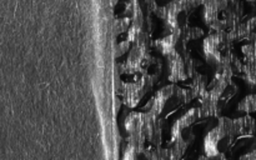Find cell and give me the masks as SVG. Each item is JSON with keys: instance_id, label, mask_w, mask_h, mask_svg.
<instances>
[{"instance_id": "1", "label": "cell", "mask_w": 256, "mask_h": 160, "mask_svg": "<svg viewBox=\"0 0 256 160\" xmlns=\"http://www.w3.org/2000/svg\"><path fill=\"white\" fill-rule=\"evenodd\" d=\"M204 5V22L212 32H230L244 18V2L236 0H209Z\"/></svg>"}, {"instance_id": "2", "label": "cell", "mask_w": 256, "mask_h": 160, "mask_svg": "<svg viewBox=\"0 0 256 160\" xmlns=\"http://www.w3.org/2000/svg\"><path fill=\"white\" fill-rule=\"evenodd\" d=\"M194 99V94L189 88L185 89V88H180L178 84H169L158 90L152 102L148 104L146 110L166 119L168 116L176 112Z\"/></svg>"}, {"instance_id": "3", "label": "cell", "mask_w": 256, "mask_h": 160, "mask_svg": "<svg viewBox=\"0 0 256 160\" xmlns=\"http://www.w3.org/2000/svg\"><path fill=\"white\" fill-rule=\"evenodd\" d=\"M124 125L128 135H142L152 146L162 145L165 119L155 112L149 110L130 112Z\"/></svg>"}, {"instance_id": "4", "label": "cell", "mask_w": 256, "mask_h": 160, "mask_svg": "<svg viewBox=\"0 0 256 160\" xmlns=\"http://www.w3.org/2000/svg\"><path fill=\"white\" fill-rule=\"evenodd\" d=\"M236 142L234 119L222 116L215 128H212L204 139L205 154L210 158H218L226 154L228 150Z\"/></svg>"}, {"instance_id": "5", "label": "cell", "mask_w": 256, "mask_h": 160, "mask_svg": "<svg viewBox=\"0 0 256 160\" xmlns=\"http://www.w3.org/2000/svg\"><path fill=\"white\" fill-rule=\"evenodd\" d=\"M159 79V74L132 75V82H122L116 79L118 92L122 98V102L129 108H136L144 99L145 95L152 92Z\"/></svg>"}, {"instance_id": "6", "label": "cell", "mask_w": 256, "mask_h": 160, "mask_svg": "<svg viewBox=\"0 0 256 160\" xmlns=\"http://www.w3.org/2000/svg\"><path fill=\"white\" fill-rule=\"evenodd\" d=\"M202 2L194 0H176L159 8L156 15L166 22L168 26L172 32H182L189 28V19Z\"/></svg>"}, {"instance_id": "7", "label": "cell", "mask_w": 256, "mask_h": 160, "mask_svg": "<svg viewBox=\"0 0 256 160\" xmlns=\"http://www.w3.org/2000/svg\"><path fill=\"white\" fill-rule=\"evenodd\" d=\"M160 65L152 55V46L149 45H132L124 64L125 72L130 75L139 74H160Z\"/></svg>"}, {"instance_id": "8", "label": "cell", "mask_w": 256, "mask_h": 160, "mask_svg": "<svg viewBox=\"0 0 256 160\" xmlns=\"http://www.w3.org/2000/svg\"><path fill=\"white\" fill-rule=\"evenodd\" d=\"M234 42L230 39L229 32H212L202 42L205 59L209 64L219 66L229 55H232Z\"/></svg>"}, {"instance_id": "9", "label": "cell", "mask_w": 256, "mask_h": 160, "mask_svg": "<svg viewBox=\"0 0 256 160\" xmlns=\"http://www.w3.org/2000/svg\"><path fill=\"white\" fill-rule=\"evenodd\" d=\"M168 66H169V80L172 84H178L194 79L199 74L198 69L200 68V62L190 52H186V54L168 58Z\"/></svg>"}, {"instance_id": "10", "label": "cell", "mask_w": 256, "mask_h": 160, "mask_svg": "<svg viewBox=\"0 0 256 160\" xmlns=\"http://www.w3.org/2000/svg\"><path fill=\"white\" fill-rule=\"evenodd\" d=\"M190 42L186 35V29L182 32H172L169 35L155 42V46L162 52L166 58L174 55H182L189 52L188 44Z\"/></svg>"}, {"instance_id": "11", "label": "cell", "mask_w": 256, "mask_h": 160, "mask_svg": "<svg viewBox=\"0 0 256 160\" xmlns=\"http://www.w3.org/2000/svg\"><path fill=\"white\" fill-rule=\"evenodd\" d=\"M206 118V114H205V112L202 110V106L192 108V109L188 110L182 116H180L179 119L174 122V125L172 126V134H170V138H175L179 134H182V132L194 130L195 125L204 122Z\"/></svg>"}, {"instance_id": "12", "label": "cell", "mask_w": 256, "mask_h": 160, "mask_svg": "<svg viewBox=\"0 0 256 160\" xmlns=\"http://www.w3.org/2000/svg\"><path fill=\"white\" fill-rule=\"evenodd\" d=\"M209 92L229 102L230 99H232L238 94L239 88H238L236 82L232 80V78L216 72L214 79L210 82Z\"/></svg>"}, {"instance_id": "13", "label": "cell", "mask_w": 256, "mask_h": 160, "mask_svg": "<svg viewBox=\"0 0 256 160\" xmlns=\"http://www.w3.org/2000/svg\"><path fill=\"white\" fill-rule=\"evenodd\" d=\"M199 102L202 104L200 106L202 108L208 118H222V112H224L228 104L226 100L212 94L209 90L204 96L200 98Z\"/></svg>"}, {"instance_id": "14", "label": "cell", "mask_w": 256, "mask_h": 160, "mask_svg": "<svg viewBox=\"0 0 256 160\" xmlns=\"http://www.w3.org/2000/svg\"><path fill=\"white\" fill-rule=\"evenodd\" d=\"M235 134L236 140L252 139L256 142V120L250 115H242V116L234 119Z\"/></svg>"}, {"instance_id": "15", "label": "cell", "mask_w": 256, "mask_h": 160, "mask_svg": "<svg viewBox=\"0 0 256 160\" xmlns=\"http://www.w3.org/2000/svg\"><path fill=\"white\" fill-rule=\"evenodd\" d=\"M229 36L232 42H244V40H248L249 42H256V16L242 22L239 26L229 32Z\"/></svg>"}, {"instance_id": "16", "label": "cell", "mask_w": 256, "mask_h": 160, "mask_svg": "<svg viewBox=\"0 0 256 160\" xmlns=\"http://www.w3.org/2000/svg\"><path fill=\"white\" fill-rule=\"evenodd\" d=\"M242 72H244V64H242V59H240L235 52L229 55V56L216 68V72L226 75V76L230 78L240 75Z\"/></svg>"}, {"instance_id": "17", "label": "cell", "mask_w": 256, "mask_h": 160, "mask_svg": "<svg viewBox=\"0 0 256 160\" xmlns=\"http://www.w3.org/2000/svg\"><path fill=\"white\" fill-rule=\"evenodd\" d=\"M159 148V146H158ZM156 146L145 148L144 150H138L128 145L124 152L122 160H159V152Z\"/></svg>"}, {"instance_id": "18", "label": "cell", "mask_w": 256, "mask_h": 160, "mask_svg": "<svg viewBox=\"0 0 256 160\" xmlns=\"http://www.w3.org/2000/svg\"><path fill=\"white\" fill-rule=\"evenodd\" d=\"M209 85L210 82L206 75L200 74L199 72V74L192 80L189 89L192 92L195 99H200V98H202L208 92V90H209Z\"/></svg>"}, {"instance_id": "19", "label": "cell", "mask_w": 256, "mask_h": 160, "mask_svg": "<svg viewBox=\"0 0 256 160\" xmlns=\"http://www.w3.org/2000/svg\"><path fill=\"white\" fill-rule=\"evenodd\" d=\"M238 112L244 115H250L256 112V94H249L239 102L238 105Z\"/></svg>"}, {"instance_id": "20", "label": "cell", "mask_w": 256, "mask_h": 160, "mask_svg": "<svg viewBox=\"0 0 256 160\" xmlns=\"http://www.w3.org/2000/svg\"><path fill=\"white\" fill-rule=\"evenodd\" d=\"M244 80L252 89L256 90V62H245L244 64Z\"/></svg>"}, {"instance_id": "21", "label": "cell", "mask_w": 256, "mask_h": 160, "mask_svg": "<svg viewBox=\"0 0 256 160\" xmlns=\"http://www.w3.org/2000/svg\"><path fill=\"white\" fill-rule=\"evenodd\" d=\"M242 52L244 55L245 62H256V42L242 45Z\"/></svg>"}, {"instance_id": "22", "label": "cell", "mask_w": 256, "mask_h": 160, "mask_svg": "<svg viewBox=\"0 0 256 160\" xmlns=\"http://www.w3.org/2000/svg\"><path fill=\"white\" fill-rule=\"evenodd\" d=\"M130 26H132V19L130 18H122V19H116L114 24L115 34H122L124 32H129Z\"/></svg>"}, {"instance_id": "23", "label": "cell", "mask_w": 256, "mask_h": 160, "mask_svg": "<svg viewBox=\"0 0 256 160\" xmlns=\"http://www.w3.org/2000/svg\"><path fill=\"white\" fill-rule=\"evenodd\" d=\"M130 45H132V42H130L129 40H124V42H120V44L116 46V50H115V56L120 58V56H122V55H124L128 50L130 52V49H132V46H130Z\"/></svg>"}, {"instance_id": "24", "label": "cell", "mask_w": 256, "mask_h": 160, "mask_svg": "<svg viewBox=\"0 0 256 160\" xmlns=\"http://www.w3.org/2000/svg\"><path fill=\"white\" fill-rule=\"evenodd\" d=\"M239 160H256V142H254L252 149L250 150V152H245L244 155H242Z\"/></svg>"}, {"instance_id": "25", "label": "cell", "mask_w": 256, "mask_h": 160, "mask_svg": "<svg viewBox=\"0 0 256 160\" xmlns=\"http://www.w3.org/2000/svg\"><path fill=\"white\" fill-rule=\"evenodd\" d=\"M198 160H216V159H215V158H210V156H208V155L205 154V155H202V156L198 158Z\"/></svg>"}, {"instance_id": "26", "label": "cell", "mask_w": 256, "mask_h": 160, "mask_svg": "<svg viewBox=\"0 0 256 160\" xmlns=\"http://www.w3.org/2000/svg\"><path fill=\"white\" fill-rule=\"evenodd\" d=\"M250 4H252V6H254V8H255V10H256V2H250Z\"/></svg>"}]
</instances>
